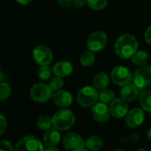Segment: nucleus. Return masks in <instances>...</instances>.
<instances>
[{
  "label": "nucleus",
  "mask_w": 151,
  "mask_h": 151,
  "mask_svg": "<svg viewBox=\"0 0 151 151\" xmlns=\"http://www.w3.org/2000/svg\"><path fill=\"white\" fill-rule=\"evenodd\" d=\"M139 42L132 34H123L119 36L114 45V51L116 56L121 59L128 60L138 51Z\"/></svg>",
  "instance_id": "1"
},
{
  "label": "nucleus",
  "mask_w": 151,
  "mask_h": 151,
  "mask_svg": "<svg viewBox=\"0 0 151 151\" xmlns=\"http://www.w3.org/2000/svg\"><path fill=\"white\" fill-rule=\"evenodd\" d=\"M52 118V126L59 131H68L69 130L76 122V116L72 110L62 108L61 109L56 111Z\"/></svg>",
  "instance_id": "2"
},
{
  "label": "nucleus",
  "mask_w": 151,
  "mask_h": 151,
  "mask_svg": "<svg viewBox=\"0 0 151 151\" xmlns=\"http://www.w3.org/2000/svg\"><path fill=\"white\" fill-rule=\"evenodd\" d=\"M99 100V91L93 86L82 87L77 95L78 103L85 109L92 108Z\"/></svg>",
  "instance_id": "3"
},
{
  "label": "nucleus",
  "mask_w": 151,
  "mask_h": 151,
  "mask_svg": "<svg viewBox=\"0 0 151 151\" xmlns=\"http://www.w3.org/2000/svg\"><path fill=\"white\" fill-rule=\"evenodd\" d=\"M132 83L140 90L151 85V65L138 67L132 73Z\"/></svg>",
  "instance_id": "4"
},
{
  "label": "nucleus",
  "mask_w": 151,
  "mask_h": 151,
  "mask_svg": "<svg viewBox=\"0 0 151 151\" xmlns=\"http://www.w3.org/2000/svg\"><path fill=\"white\" fill-rule=\"evenodd\" d=\"M53 91L51 89L49 85L45 83H37L33 85L29 90V95L31 99L38 103H45L52 97Z\"/></svg>",
  "instance_id": "5"
},
{
  "label": "nucleus",
  "mask_w": 151,
  "mask_h": 151,
  "mask_svg": "<svg viewBox=\"0 0 151 151\" xmlns=\"http://www.w3.org/2000/svg\"><path fill=\"white\" fill-rule=\"evenodd\" d=\"M109 77L112 82L118 86H124L132 81V73L124 66H116L113 68L110 71Z\"/></svg>",
  "instance_id": "6"
},
{
  "label": "nucleus",
  "mask_w": 151,
  "mask_h": 151,
  "mask_svg": "<svg viewBox=\"0 0 151 151\" xmlns=\"http://www.w3.org/2000/svg\"><path fill=\"white\" fill-rule=\"evenodd\" d=\"M41 140L35 135H28L22 138L15 145L14 151H44Z\"/></svg>",
  "instance_id": "7"
},
{
  "label": "nucleus",
  "mask_w": 151,
  "mask_h": 151,
  "mask_svg": "<svg viewBox=\"0 0 151 151\" xmlns=\"http://www.w3.org/2000/svg\"><path fill=\"white\" fill-rule=\"evenodd\" d=\"M108 44V36L105 32L97 30L89 35L86 40V47L88 50L98 52L102 51Z\"/></svg>",
  "instance_id": "8"
},
{
  "label": "nucleus",
  "mask_w": 151,
  "mask_h": 151,
  "mask_svg": "<svg viewBox=\"0 0 151 151\" xmlns=\"http://www.w3.org/2000/svg\"><path fill=\"white\" fill-rule=\"evenodd\" d=\"M62 145L67 151H81L86 147V140L77 132H68L63 136Z\"/></svg>",
  "instance_id": "9"
},
{
  "label": "nucleus",
  "mask_w": 151,
  "mask_h": 151,
  "mask_svg": "<svg viewBox=\"0 0 151 151\" xmlns=\"http://www.w3.org/2000/svg\"><path fill=\"white\" fill-rule=\"evenodd\" d=\"M32 57L35 62L39 66L50 65L53 60V53L49 47L39 45L33 49Z\"/></svg>",
  "instance_id": "10"
},
{
  "label": "nucleus",
  "mask_w": 151,
  "mask_h": 151,
  "mask_svg": "<svg viewBox=\"0 0 151 151\" xmlns=\"http://www.w3.org/2000/svg\"><path fill=\"white\" fill-rule=\"evenodd\" d=\"M145 120V111L141 108H132L129 109L125 116V124L130 128L140 126Z\"/></svg>",
  "instance_id": "11"
},
{
  "label": "nucleus",
  "mask_w": 151,
  "mask_h": 151,
  "mask_svg": "<svg viewBox=\"0 0 151 151\" xmlns=\"http://www.w3.org/2000/svg\"><path fill=\"white\" fill-rule=\"evenodd\" d=\"M92 116L93 118L98 122V123H105L107 122L111 114H110V109L109 106L104 102H96L93 107H92Z\"/></svg>",
  "instance_id": "12"
},
{
  "label": "nucleus",
  "mask_w": 151,
  "mask_h": 151,
  "mask_svg": "<svg viewBox=\"0 0 151 151\" xmlns=\"http://www.w3.org/2000/svg\"><path fill=\"white\" fill-rule=\"evenodd\" d=\"M127 103L128 102L124 101L121 98L115 99L109 104V109H110L111 116L116 119L125 117L127 112L129 111V106Z\"/></svg>",
  "instance_id": "13"
},
{
  "label": "nucleus",
  "mask_w": 151,
  "mask_h": 151,
  "mask_svg": "<svg viewBox=\"0 0 151 151\" xmlns=\"http://www.w3.org/2000/svg\"><path fill=\"white\" fill-rule=\"evenodd\" d=\"M52 99L54 104L60 108H68L73 103L72 94L69 92L62 89L54 92Z\"/></svg>",
  "instance_id": "14"
},
{
  "label": "nucleus",
  "mask_w": 151,
  "mask_h": 151,
  "mask_svg": "<svg viewBox=\"0 0 151 151\" xmlns=\"http://www.w3.org/2000/svg\"><path fill=\"white\" fill-rule=\"evenodd\" d=\"M139 88H138L133 83H130L128 85H125L122 86L119 96L122 100H124L126 102H132L134 101L139 95Z\"/></svg>",
  "instance_id": "15"
},
{
  "label": "nucleus",
  "mask_w": 151,
  "mask_h": 151,
  "mask_svg": "<svg viewBox=\"0 0 151 151\" xmlns=\"http://www.w3.org/2000/svg\"><path fill=\"white\" fill-rule=\"evenodd\" d=\"M74 67L71 62L68 60H60L54 64L52 67V72L54 76H58L60 78H67L73 73Z\"/></svg>",
  "instance_id": "16"
},
{
  "label": "nucleus",
  "mask_w": 151,
  "mask_h": 151,
  "mask_svg": "<svg viewBox=\"0 0 151 151\" xmlns=\"http://www.w3.org/2000/svg\"><path fill=\"white\" fill-rule=\"evenodd\" d=\"M43 139L47 147H56L61 139L60 131L54 127L46 130L43 136Z\"/></svg>",
  "instance_id": "17"
},
{
  "label": "nucleus",
  "mask_w": 151,
  "mask_h": 151,
  "mask_svg": "<svg viewBox=\"0 0 151 151\" xmlns=\"http://www.w3.org/2000/svg\"><path fill=\"white\" fill-rule=\"evenodd\" d=\"M109 80H110L109 76L106 72L101 71L93 77V85L98 91H100V90L108 88L109 85Z\"/></svg>",
  "instance_id": "18"
},
{
  "label": "nucleus",
  "mask_w": 151,
  "mask_h": 151,
  "mask_svg": "<svg viewBox=\"0 0 151 151\" xmlns=\"http://www.w3.org/2000/svg\"><path fill=\"white\" fill-rule=\"evenodd\" d=\"M86 147L89 149V151H99L104 147V141L100 136L92 135L86 139Z\"/></svg>",
  "instance_id": "19"
},
{
  "label": "nucleus",
  "mask_w": 151,
  "mask_h": 151,
  "mask_svg": "<svg viewBox=\"0 0 151 151\" xmlns=\"http://www.w3.org/2000/svg\"><path fill=\"white\" fill-rule=\"evenodd\" d=\"M139 101L140 108L147 112L151 113V91L150 90H144L141 91L139 95Z\"/></svg>",
  "instance_id": "20"
},
{
  "label": "nucleus",
  "mask_w": 151,
  "mask_h": 151,
  "mask_svg": "<svg viewBox=\"0 0 151 151\" xmlns=\"http://www.w3.org/2000/svg\"><path fill=\"white\" fill-rule=\"evenodd\" d=\"M149 53L144 50H138L133 55L132 57L131 58L132 60V62L138 66V67H140V66H144L146 65L148 60H149Z\"/></svg>",
  "instance_id": "21"
},
{
  "label": "nucleus",
  "mask_w": 151,
  "mask_h": 151,
  "mask_svg": "<svg viewBox=\"0 0 151 151\" xmlns=\"http://www.w3.org/2000/svg\"><path fill=\"white\" fill-rule=\"evenodd\" d=\"M80 63L84 67H91L95 62V54L93 52L88 50L82 53L79 58Z\"/></svg>",
  "instance_id": "22"
},
{
  "label": "nucleus",
  "mask_w": 151,
  "mask_h": 151,
  "mask_svg": "<svg viewBox=\"0 0 151 151\" xmlns=\"http://www.w3.org/2000/svg\"><path fill=\"white\" fill-rule=\"evenodd\" d=\"M99 100L106 104H110L115 100V93L111 89L105 88L99 91Z\"/></svg>",
  "instance_id": "23"
},
{
  "label": "nucleus",
  "mask_w": 151,
  "mask_h": 151,
  "mask_svg": "<svg viewBox=\"0 0 151 151\" xmlns=\"http://www.w3.org/2000/svg\"><path fill=\"white\" fill-rule=\"evenodd\" d=\"M52 73H53L52 68H51L49 65L39 66V68L37 69V77L42 81H47V80H50Z\"/></svg>",
  "instance_id": "24"
},
{
  "label": "nucleus",
  "mask_w": 151,
  "mask_h": 151,
  "mask_svg": "<svg viewBox=\"0 0 151 151\" xmlns=\"http://www.w3.org/2000/svg\"><path fill=\"white\" fill-rule=\"evenodd\" d=\"M37 126L43 131H46L52 126V118L47 115L40 116L37 121Z\"/></svg>",
  "instance_id": "25"
},
{
  "label": "nucleus",
  "mask_w": 151,
  "mask_h": 151,
  "mask_svg": "<svg viewBox=\"0 0 151 151\" xmlns=\"http://www.w3.org/2000/svg\"><path fill=\"white\" fill-rule=\"evenodd\" d=\"M87 6L94 11H101L108 6V0H87Z\"/></svg>",
  "instance_id": "26"
},
{
  "label": "nucleus",
  "mask_w": 151,
  "mask_h": 151,
  "mask_svg": "<svg viewBox=\"0 0 151 151\" xmlns=\"http://www.w3.org/2000/svg\"><path fill=\"white\" fill-rule=\"evenodd\" d=\"M49 86L53 92L61 90L64 86V80L63 78L58 77V76H54L53 78H51L49 80Z\"/></svg>",
  "instance_id": "27"
},
{
  "label": "nucleus",
  "mask_w": 151,
  "mask_h": 151,
  "mask_svg": "<svg viewBox=\"0 0 151 151\" xmlns=\"http://www.w3.org/2000/svg\"><path fill=\"white\" fill-rule=\"evenodd\" d=\"M11 93H12V88L7 82L6 81L0 82V101H6V99H8L9 96L11 95Z\"/></svg>",
  "instance_id": "28"
},
{
  "label": "nucleus",
  "mask_w": 151,
  "mask_h": 151,
  "mask_svg": "<svg viewBox=\"0 0 151 151\" xmlns=\"http://www.w3.org/2000/svg\"><path fill=\"white\" fill-rule=\"evenodd\" d=\"M0 151H14L12 143L7 140H0Z\"/></svg>",
  "instance_id": "29"
},
{
  "label": "nucleus",
  "mask_w": 151,
  "mask_h": 151,
  "mask_svg": "<svg viewBox=\"0 0 151 151\" xmlns=\"http://www.w3.org/2000/svg\"><path fill=\"white\" fill-rule=\"evenodd\" d=\"M7 128V120L5 116L0 114V135H2Z\"/></svg>",
  "instance_id": "30"
},
{
  "label": "nucleus",
  "mask_w": 151,
  "mask_h": 151,
  "mask_svg": "<svg viewBox=\"0 0 151 151\" xmlns=\"http://www.w3.org/2000/svg\"><path fill=\"white\" fill-rule=\"evenodd\" d=\"M87 5V0H73L72 6L75 8H82Z\"/></svg>",
  "instance_id": "31"
},
{
  "label": "nucleus",
  "mask_w": 151,
  "mask_h": 151,
  "mask_svg": "<svg viewBox=\"0 0 151 151\" xmlns=\"http://www.w3.org/2000/svg\"><path fill=\"white\" fill-rule=\"evenodd\" d=\"M144 38L147 44L151 45V25L147 28L144 33Z\"/></svg>",
  "instance_id": "32"
},
{
  "label": "nucleus",
  "mask_w": 151,
  "mask_h": 151,
  "mask_svg": "<svg viewBox=\"0 0 151 151\" xmlns=\"http://www.w3.org/2000/svg\"><path fill=\"white\" fill-rule=\"evenodd\" d=\"M57 1H58V4L64 8L69 7L73 3V0H57Z\"/></svg>",
  "instance_id": "33"
},
{
  "label": "nucleus",
  "mask_w": 151,
  "mask_h": 151,
  "mask_svg": "<svg viewBox=\"0 0 151 151\" xmlns=\"http://www.w3.org/2000/svg\"><path fill=\"white\" fill-rule=\"evenodd\" d=\"M15 1L22 6H27L32 2V0H15Z\"/></svg>",
  "instance_id": "34"
},
{
  "label": "nucleus",
  "mask_w": 151,
  "mask_h": 151,
  "mask_svg": "<svg viewBox=\"0 0 151 151\" xmlns=\"http://www.w3.org/2000/svg\"><path fill=\"white\" fill-rule=\"evenodd\" d=\"M44 151H60V150L55 147H47L46 148H45Z\"/></svg>",
  "instance_id": "35"
},
{
  "label": "nucleus",
  "mask_w": 151,
  "mask_h": 151,
  "mask_svg": "<svg viewBox=\"0 0 151 151\" xmlns=\"http://www.w3.org/2000/svg\"><path fill=\"white\" fill-rule=\"evenodd\" d=\"M147 139H148V140H150V141H151V127H150V128H148V129H147Z\"/></svg>",
  "instance_id": "36"
},
{
  "label": "nucleus",
  "mask_w": 151,
  "mask_h": 151,
  "mask_svg": "<svg viewBox=\"0 0 151 151\" xmlns=\"http://www.w3.org/2000/svg\"><path fill=\"white\" fill-rule=\"evenodd\" d=\"M136 151H147L146 148H144V147H139V148H138Z\"/></svg>",
  "instance_id": "37"
},
{
  "label": "nucleus",
  "mask_w": 151,
  "mask_h": 151,
  "mask_svg": "<svg viewBox=\"0 0 151 151\" xmlns=\"http://www.w3.org/2000/svg\"><path fill=\"white\" fill-rule=\"evenodd\" d=\"M112 151H125V150L121 149V148H116V149H114V150H112Z\"/></svg>",
  "instance_id": "38"
},
{
  "label": "nucleus",
  "mask_w": 151,
  "mask_h": 151,
  "mask_svg": "<svg viewBox=\"0 0 151 151\" xmlns=\"http://www.w3.org/2000/svg\"><path fill=\"white\" fill-rule=\"evenodd\" d=\"M81 151H89V149H88L86 147H85L84 148H82V150H81Z\"/></svg>",
  "instance_id": "39"
},
{
  "label": "nucleus",
  "mask_w": 151,
  "mask_h": 151,
  "mask_svg": "<svg viewBox=\"0 0 151 151\" xmlns=\"http://www.w3.org/2000/svg\"><path fill=\"white\" fill-rule=\"evenodd\" d=\"M0 69H1V63H0Z\"/></svg>",
  "instance_id": "40"
}]
</instances>
